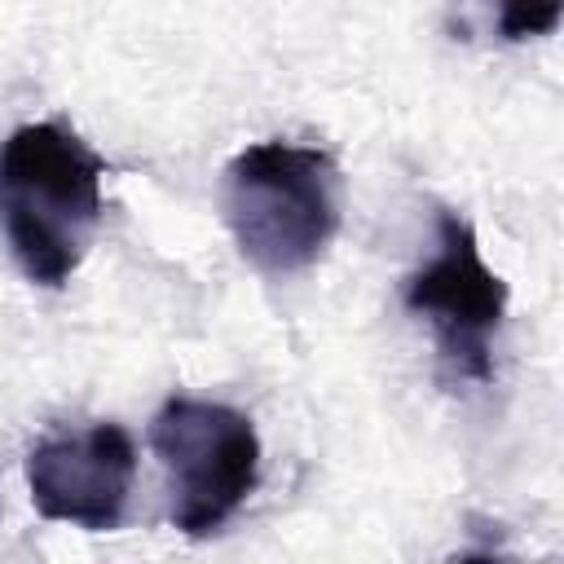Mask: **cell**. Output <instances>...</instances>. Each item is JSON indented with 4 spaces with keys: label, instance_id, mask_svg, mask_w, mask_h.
Segmentation results:
<instances>
[{
    "label": "cell",
    "instance_id": "cell-2",
    "mask_svg": "<svg viewBox=\"0 0 564 564\" xmlns=\"http://www.w3.org/2000/svg\"><path fill=\"white\" fill-rule=\"evenodd\" d=\"M220 207L242 260L269 278L300 273L339 229V163L322 145L282 137L242 145L225 167Z\"/></svg>",
    "mask_w": 564,
    "mask_h": 564
},
{
    "label": "cell",
    "instance_id": "cell-4",
    "mask_svg": "<svg viewBox=\"0 0 564 564\" xmlns=\"http://www.w3.org/2000/svg\"><path fill=\"white\" fill-rule=\"evenodd\" d=\"M401 304L419 322H427L436 357L454 383L494 379V335L507 317V282L485 264L467 216L441 207L436 251L405 278Z\"/></svg>",
    "mask_w": 564,
    "mask_h": 564
},
{
    "label": "cell",
    "instance_id": "cell-6",
    "mask_svg": "<svg viewBox=\"0 0 564 564\" xmlns=\"http://www.w3.org/2000/svg\"><path fill=\"white\" fill-rule=\"evenodd\" d=\"M494 9V31L507 44L520 40H538V35H555L564 0H489Z\"/></svg>",
    "mask_w": 564,
    "mask_h": 564
},
{
    "label": "cell",
    "instance_id": "cell-1",
    "mask_svg": "<svg viewBox=\"0 0 564 564\" xmlns=\"http://www.w3.org/2000/svg\"><path fill=\"white\" fill-rule=\"evenodd\" d=\"M106 159L66 123H22L0 141V234L35 286H66L106 198Z\"/></svg>",
    "mask_w": 564,
    "mask_h": 564
},
{
    "label": "cell",
    "instance_id": "cell-3",
    "mask_svg": "<svg viewBox=\"0 0 564 564\" xmlns=\"http://www.w3.org/2000/svg\"><path fill=\"white\" fill-rule=\"evenodd\" d=\"M150 445L172 485V524L185 538L216 533L260 480L256 423L203 397H167L150 423Z\"/></svg>",
    "mask_w": 564,
    "mask_h": 564
},
{
    "label": "cell",
    "instance_id": "cell-5",
    "mask_svg": "<svg viewBox=\"0 0 564 564\" xmlns=\"http://www.w3.org/2000/svg\"><path fill=\"white\" fill-rule=\"evenodd\" d=\"M137 476V445L119 423L53 432L26 454V489L44 520L84 533L119 529Z\"/></svg>",
    "mask_w": 564,
    "mask_h": 564
}]
</instances>
